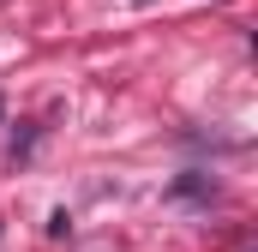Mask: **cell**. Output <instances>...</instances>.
<instances>
[]
</instances>
